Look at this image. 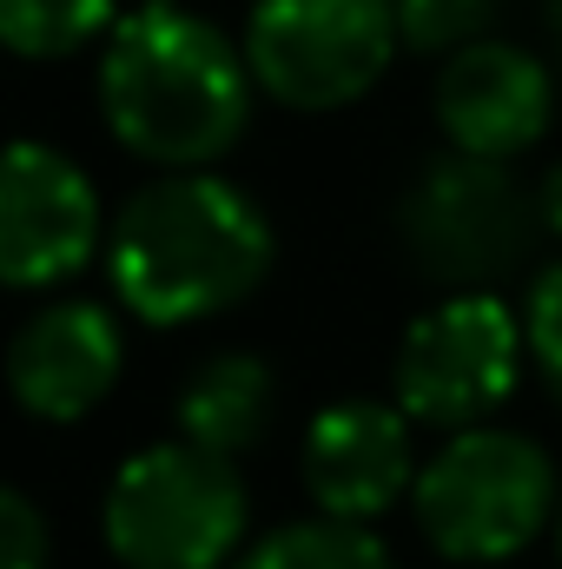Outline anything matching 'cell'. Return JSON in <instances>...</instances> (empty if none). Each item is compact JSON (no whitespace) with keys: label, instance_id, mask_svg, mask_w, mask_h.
Instances as JSON below:
<instances>
[{"label":"cell","instance_id":"6da1fadb","mask_svg":"<svg viewBox=\"0 0 562 569\" xmlns=\"http://www.w3.org/2000/svg\"><path fill=\"white\" fill-rule=\"evenodd\" d=\"M252 67L205 13L179 0H140L120 13L100 53L107 133L159 172L219 166L252 120Z\"/></svg>","mask_w":562,"mask_h":569},{"label":"cell","instance_id":"7a4b0ae2","mask_svg":"<svg viewBox=\"0 0 562 569\" xmlns=\"http://www.w3.org/2000/svg\"><path fill=\"white\" fill-rule=\"evenodd\" d=\"M107 272L120 305L145 325H199L212 311H232L272 272V226L212 166L165 172L140 186L113 232H107Z\"/></svg>","mask_w":562,"mask_h":569},{"label":"cell","instance_id":"3957f363","mask_svg":"<svg viewBox=\"0 0 562 569\" xmlns=\"http://www.w3.org/2000/svg\"><path fill=\"white\" fill-rule=\"evenodd\" d=\"M418 523L450 563H510L530 550L562 510L550 450L523 430L470 425L418 470Z\"/></svg>","mask_w":562,"mask_h":569},{"label":"cell","instance_id":"277c9868","mask_svg":"<svg viewBox=\"0 0 562 569\" xmlns=\"http://www.w3.org/2000/svg\"><path fill=\"white\" fill-rule=\"evenodd\" d=\"M245 477L192 437L133 450L100 510L107 550L127 569H225L245 543Z\"/></svg>","mask_w":562,"mask_h":569},{"label":"cell","instance_id":"5b68a950","mask_svg":"<svg viewBox=\"0 0 562 569\" xmlns=\"http://www.w3.org/2000/svg\"><path fill=\"white\" fill-rule=\"evenodd\" d=\"M543 206L523 192L510 159L443 152L430 159L411 192L398 199V239L430 284L450 291H490L503 272H516L536 246Z\"/></svg>","mask_w":562,"mask_h":569},{"label":"cell","instance_id":"8992f818","mask_svg":"<svg viewBox=\"0 0 562 569\" xmlns=\"http://www.w3.org/2000/svg\"><path fill=\"white\" fill-rule=\"evenodd\" d=\"M398 53V0H259L245 20V67L259 93L291 113L364 100Z\"/></svg>","mask_w":562,"mask_h":569},{"label":"cell","instance_id":"52a82bcc","mask_svg":"<svg viewBox=\"0 0 562 569\" xmlns=\"http://www.w3.org/2000/svg\"><path fill=\"white\" fill-rule=\"evenodd\" d=\"M530 325L496 291H450L398 345L391 391L423 430H470L510 405Z\"/></svg>","mask_w":562,"mask_h":569},{"label":"cell","instance_id":"ba28073f","mask_svg":"<svg viewBox=\"0 0 562 569\" xmlns=\"http://www.w3.org/2000/svg\"><path fill=\"white\" fill-rule=\"evenodd\" d=\"M100 252V192L93 179L40 140H13L0 166V279L40 291L87 272Z\"/></svg>","mask_w":562,"mask_h":569},{"label":"cell","instance_id":"9c48e42d","mask_svg":"<svg viewBox=\"0 0 562 569\" xmlns=\"http://www.w3.org/2000/svg\"><path fill=\"white\" fill-rule=\"evenodd\" d=\"M411 411L391 398H338L304 430V490L324 517L371 523L404 490H418V437Z\"/></svg>","mask_w":562,"mask_h":569},{"label":"cell","instance_id":"30bf717a","mask_svg":"<svg viewBox=\"0 0 562 569\" xmlns=\"http://www.w3.org/2000/svg\"><path fill=\"white\" fill-rule=\"evenodd\" d=\"M430 107H436V127L456 152L516 159L550 133L556 80L530 47H510V40L483 33V40H470L463 53L443 60Z\"/></svg>","mask_w":562,"mask_h":569},{"label":"cell","instance_id":"8fae6325","mask_svg":"<svg viewBox=\"0 0 562 569\" xmlns=\"http://www.w3.org/2000/svg\"><path fill=\"white\" fill-rule=\"evenodd\" d=\"M120 325L107 305L67 298L33 311L13 338H7V385L13 398L47 418V425H80L120 378Z\"/></svg>","mask_w":562,"mask_h":569},{"label":"cell","instance_id":"7c38bea8","mask_svg":"<svg viewBox=\"0 0 562 569\" xmlns=\"http://www.w3.org/2000/svg\"><path fill=\"white\" fill-rule=\"evenodd\" d=\"M272 405H279V391H272L265 358H252V351L205 358L179 391V437H192V443H205L219 457H239V450H252L265 437Z\"/></svg>","mask_w":562,"mask_h":569},{"label":"cell","instance_id":"4fadbf2b","mask_svg":"<svg viewBox=\"0 0 562 569\" xmlns=\"http://www.w3.org/2000/svg\"><path fill=\"white\" fill-rule=\"evenodd\" d=\"M232 569H398L391 550L344 517H311V523H279L272 537H259Z\"/></svg>","mask_w":562,"mask_h":569},{"label":"cell","instance_id":"5bb4252c","mask_svg":"<svg viewBox=\"0 0 562 569\" xmlns=\"http://www.w3.org/2000/svg\"><path fill=\"white\" fill-rule=\"evenodd\" d=\"M120 27L113 0H0V40L20 60H67Z\"/></svg>","mask_w":562,"mask_h":569},{"label":"cell","instance_id":"9a60e30c","mask_svg":"<svg viewBox=\"0 0 562 569\" xmlns=\"http://www.w3.org/2000/svg\"><path fill=\"white\" fill-rule=\"evenodd\" d=\"M496 0H398V33L404 53H463L470 40H483Z\"/></svg>","mask_w":562,"mask_h":569},{"label":"cell","instance_id":"2e32d148","mask_svg":"<svg viewBox=\"0 0 562 569\" xmlns=\"http://www.w3.org/2000/svg\"><path fill=\"white\" fill-rule=\"evenodd\" d=\"M523 325H530V358H536L550 398L562 405V259L536 272V284H530V318Z\"/></svg>","mask_w":562,"mask_h":569},{"label":"cell","instance_id":"e0dca14e","mask_svg":"<svg viewBox=\"0 0 562 569\" xmlns=\"http://www.w3.org/2000/svg\"><path fill=\"white\" fill-rule=\"evenodd\" d=\"M47 557H53V543H47L33 497L7 490L0 497V569H47Z\"/></svg>","mask_w":562,"mask_h":569},{"label":"cell","instance_id":"ac0fdd59","mask_svg":"<svg viewBox=\"0 0 562 569\" xmlns=\"http://www.w3.org/2000/svg\"><path fill=\"white\" fill-rule=\"evenodd\" d=\"M536 206H543V232H556V239H562V159L543 172V186H536Z\"/></svg>","mask_w":562,"mask_h":569},{"label":"cell","instance_id":"d6986e66","mask_svg":"<svg viewBox=\"0 0 562 569\" xmlns=\"http://www.w3.org/2000/svg\"><path fill=\"white\" fill-rule=\"evenodd\" d=\"M550 40H556V53H562V0H550Z\"/></svg>","mask_w":562,"mask_h":569},{"label":"cell","instance_id":"ffe728a7","mask_svg":"<svg viewBox=\"0 0 562 569\" xmlns=\"http://www.w3.org/2000/svg\"><path fill=\"white\" fill-rule=\"evenodd\" d=\"M556 550H562V510H556Z\"/></svg>","mask_w":562,"mask_h":569}]
</instances>
